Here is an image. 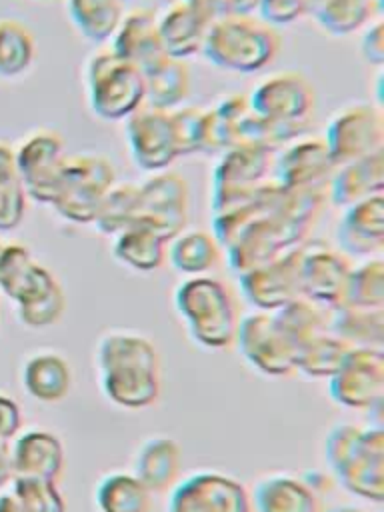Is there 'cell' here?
Listing matches in <instances>:
<instances>
[{"label":"cell","instance_id":"obj_21","mask_svg":"<svg viewBox=\"0 0 384 512\" xmlns=\"http://www.w3.org/2000/svg\"><path fill=\"white\" fill-rule=\"evenodd\" d=\"M338 246L356 256L378 254L384 246V194L344 206L338 222Z\"/></svg>","mask_w":384,"mask_h":512},{"label":"cell","instance_id":"obj_1","mask_svg":"<svg viewBox=\"0 0 384 512\" xmlns=\"http://www.w3.org/2000/svg\"><path fill=\"white\" fill-rule=\"evenodd\" d=\"M96 370L102 394L120 408H148L160 396V356L140 332H104L96 344Z\"/></svg>","mask_w":384,"mask_h":512},{"label":"cell","instance_id":"obj_26","mask_svg":"<svg viewBox=\"0 0 384 512\" xmlns=\"http://www.w3.org/2000/svg\"><path fill=\"white\" fill-rule=\"evenodd\" d=\"M250 116L246 96L228 94L204 110L202 152H226L244 138V124Z\"/></svg>","mask_w":384,"mask_h":512},{"label":"cell","instance_id":"obj_35","mask_svg":"<svg viewBox=\"0 0 384 512\" xmlns=\"http://www.w3.org/2000/svg\"><path fill=\"white\" fill-rule=\"evenodd\" d=\"M328 332L342 338L352 348H382L384 310L336 308L330 316Z\"/></svg>","mask_w":384,"mask_h":512},{"label":"cell","instance_id":"obj_10","mask_svg":"<svg viewBox=\"0 0 384 512\" xmlns=\"http://www.w3.org/2000/svg\"><path fill=\"white\" fill-rule=\"evenodd\" d=\"M322 142L336 168L384 150L380 106L366 102L344 104L328 118Z\"/></svg>","mask_w":384,"mask_h":512},{"label":"cell","instance_id":"obj_24","mask_svg":"<svg viewBox=\"0 0 384 512\" xmlns=\"http://www.w3.org/2000/svg\"><path fill=\"white\" fill-rule=\"evenodd\" d=\"M182 468L180 444L170 436L146 438L136 454L132 474L150 490L162 492L176 484Z\"/></svg>","mask_w":384,"mask_h":512},{"label":"cell","instance_id":"obj_39","mask_svg":"<svg viewBox=\"0 0 384 512\" xmlns=\"http://www.w3.org/2000/svg\"><path fill=\"white\" fill-rule=\"evenodd\" d=\"M0 512H66L56 482L16 478L12 492L0 498Z\"/></svg>","mask_w":384,"mask_h":512},{"label":"cell","instance_id":"obj_47","mask_svg":"<svg viewBox=\"0 0 384 512\" xmlns=\"http://www.w3.org/2000/svg\"><path fill=\"white\" fill-rule=\"evenodd\" d=\"M10 170H16V154L8 142L0 140V174Z\"/></svg>","mask_w":384,"mask_h":512},{"label":"cell","instance_id":"obj_42","mask_svg":"<svg viewBox=\"0 0 384 512\" xmlns=\"http://www.w3.org/2000/svg\"><path fill=\"white\" fill-rule=\"evenodd\" d=\"M26 196L16 170L0 174V232L14 230L22 222Z\"/></svg>","mask_w":384,"mask_h":512},{"label":"cell","instance_id":"obj_4","mask_svg":"<svg viewBox=\"0 0 384 512\" xmlns=\"http://www.w3.org/2000/svg\"><path fill=\"white\" fill-rule=\"evenodd\" d=\"M174 306L190 338L202 348L222 350L236 340V302L230 288L218 278L188 276L174 290Z\"/></svg>","mask_w":384,"mask_h":512},{"label":"cell","instance_id":"obj_46","mask_svg":"<svg viewBox=\"0 0 384 512\" xmlns=\"http://www.w3.org/2000/svg\"><path fill=\"white\" fill-rule=\"evenodd\" d=\"M20 424L18 406H14L8 398H0V436L8 438L16 432Z\"/></svg>","mask_w":384,"mask_h":512},{"label":"cell","instance_id":"obj_12","mask_svg":"<svg viewBox=\"0 0 384 512\" xmlns=\"http://www.w3.org/2000/svg\"><path fill=\"white\" fill-rule=\"evenodd\" d=\"M246 362L266 374L284 376L296 366V344L278 324L274 312H252L238 320L236 340Z\"/></svg>","mask_w":384,"mask_h":512},{"label":"cell","instance_id":"obj_33","mask_svg":"<svg viewBox=\"0 0 384 512\" xmlns=\"http://www.w3.org/2000/svg\"><path fill=\"white\" fill-rule=\"evenodd\" d=\"M380 8L382 0H316L310 14L328 34L346 36L372 22Z\"/></svg>","mask_w":384,"mask_h":512},{"label":"cell","instance_id":"obj_25","mask_svg":"<svg viewBox=\"0 0 384 512\" xmlns=\"http://www.w3.org/2000/svg\"><path fill=\"white\" fill-rule=\"evenodd\" d=\"M384 190V150L338 166L330 178L328 194L336 206H350Z\"/></svg>","mask_w":384,"mask_h":512},{"label":"cell","instance_id":"obj_22","mask_svg":"<svg viewBox=\"0 0 384 512\" xmlns=\"http://www.w3.org/2000/svg\"><path fill=\"white\" fill-rule=\"evenodd\" d=\"M120 58L128 60L142 72L156 64L160 58L166 56L160 34H158V20L152 10H132L128 16L122 18L118 24L112 46Z\"/></svg>","mask_w":384,"mask_h":512},{"label":"cell","instance_id":"obj_41","mask_svg":"<svg viewBox=\"0 0 384 512\" xmlns=\"http://www.w3.org/2000/svg\"><path fill=\"white\" fill-rule=\"evenodd\" d=\"M342 306L384 310V262L380 258L352 266Z\"/></svg>","mask_w":384,"mask_h":512},{"label":"cell","instance_id":"obj_9","mask_svg":"<svg viewBox=\"0 0 384 512\" xmlns=\"http://www.w3.org/2000/svg\"><path fill=\"white\" fill-rule=\"evenodd\" d=\"M274 168V148L242 142L218 160L212 174V212L222 214L250 202Z\"/></svg>","mask_w":384,"mask_h":512},{"label":"cell","instance_id":"obj_13","mask_svg":"<svg viewBox=\"0 0 384 512\" xmlns=\"http://www.w3.org/2000/svg\"><path fill=\"white\" fill-rule=\"evenodd\" d=\"M126 144L134 164L144 172H162L178 156V134L172 110L140 106L126 118Z\"/></svg>","mask_w":384,"mask_h":512},{"label":"cell","instance_id":"obj_23","mask_svg":"<svg viewBox=\"0 0 384 512\" xmlns=\"http://www.w3.org/2000/svg\"><path fill=\"white\" fill-rule=\"evenodd\" d=\"M64 446L52 432L30 430L14 446L12 470L16 478L56 482L64 468Z\"/></svg>","mask_w":384,"mask_h":512},{"label":"cell","instance_id":"obj_6","mask_svg":"<svg viewBox=\"0 0 384 512\" xmlns=\"http://www.w3.org/2000/svg\"><path fill=\"white\" fill-rule=\"evenodd\" d=\"M248 104L260 120L262 142L274 148L304 130L314 110V88L298 70H280L256 84Z\"/></svg>","mask_w":384,"mask_h":512},{"label":"cell","instance_id":"obj_5","mask_svg":"<svg viewBox=\"0 0 384 512\" xmlns=\"http://www.w3.org/2000/svg\"><path fill=\"white\" fill-rule=\"evenodd\" d=\"M280 50L274 26L250 14H228L212 20L202 44V54L214 66L252 74L266 68Z\"/></svg>","mask_w":384,"mask_h":512},{"label":"cell","instance_id":"obj_34","mask_svg":"<svg viewBox=\"0 0 384 512\" xmlns=\"http://www.w3.org/2000/svg\"><path fill=\"white\" fill-rule=\"evenodd\" d=\"M122 2L124 0H66V14L86 40L106 42L114 36L124 18Z\"/></svg>","mask_w":384,"mask_h":512},{"label":"cell","instance_id":"obj_27","mask_svg":"<svg viewBox=\"0 0 384 512\" xmlns=\"http://www.w3.org/2000/svg\"><path fill=\"white\" fill-rule=\"evenodd\" d=\"M252 502L258 512H322L318 494L304 480L288 474L260 478Z\"/></svg>","mask_w":384,"mask_h":512},{"label":"cell","instance_id":"obj_37","mask_svg":"<svg viewBox=\"0 0 384 512\" xmlns=\"http://www.w3.org/2000/svg\"><path fill=\"white\" fill-rule=\"evenodd\" d=\"M36 58V40L30 28L14 18H0V78L24 74Z\"/></svg>","mask_w":384,"mask_h":512},{"label":"cell","instance_id":"obj_16","mask_svg":"<svg viewBox=\"0 0 384 512\" xmlns=\"http://www.w3.org/2000/svg\"><path fill=\"white\" fill-rule=\"evenodd\" d=\"M190 212L188 182L170 170H162L140 184L138 220L152 226L168 242L184 230Z\"/></svg>","mask_w":384,"mask_h":512},{"label":"cell","instance_id":"obj_30","mask_svg":"<svg viewBox=\"0 0 384 512\" xmlns=\"http://www.w3.org/2000/svg\"><path fill=\"white\" fill-rule=\"evenodd\" d=\"M166 258L174 270L188 276H200L218 264L220 244L206 230H182L168 242Z\"/></svg>","mask_w":384,"mask_h":512},{"label":"cell","instance_id":"obj_20","mask_svg":"<svg viewBox=\"0 0 384 512\" xmlns=\"http://www.w3.org/2000/svg\"><path fill=\"white\" fill-rule=\"evenodd\" d=\"M164 52L184 60L202 50L214 14L202 0H178L156 16Z\"/></svg>","mask_w":384,"mask_h":512},{"label":"cell","instance_id":"obj_14","mask_svg":"<svg viewBox=\"0 0 384 512\" xmlns=\"http://www.w3.org/2000/svg\"><path fill=\"white\" fill-rule=\"evenodd\" d=\"M246 488L232 476L200 470L176 482L168 494L166 512H250Z\"/></svg>","mask_w":384,"mask_h":512},{"label":"cell","instance_id":"obj_29","mask_svg":"<svg viewBox=\"0 0 384 512\" xmlns=\"http://www.w3.org/2000/svg\"><path fill=\"white\" fill-rule=\"evenodd\" d=\"M24 388L40 402H60L72 386V370L66 356L56 350H38L24 364Z\"/></svg>","mask_w":384,"mask_h":512},{"label":"cell","instance_id":"obj_19","mask_svg":"<svg viewBox=\"0 0 384 512\" xmlns=\"http://www.w3.org/2000/svg\"><path fill=\"white\" fill-rule=\"evenodd\" d=\"M274 168L278 186L320 196H326L336 170L324 142L318 138H304L288 146L278 160H274Z\"/></svg>","mask_w":384,"mask_h":512},{"label":"cell","instance_id":"obj_38","mask_svg":"<svg viewBox=\"0 0 384 512\" xmlns=\"http://www.w3.org/2000/svg\"><path fill=\"white\" fill-rule=\"evenodd\" d=\"M138 198H140V186L134 182H120L114 184L108 194L104 196L94 226L104 236H116L130 224L138 220Z\"/></svg>","mask_w":384,"mask_h":512},{"label":"cell","instance_id":"obj_3","mask_svg":"<svg viewBox=\"0 0 384 512\" xmlns=\"http://www.w3.org/2000/svg\"><path fill=\"white\" fill-rule=\"evenodd\" d=\"M326 462L338 482L352 494L384 500V432L356 424L334 426L324 444Z\"/></svg>","mask_w":384,"mask_h":512},{"label":"cell","instance_id":"obj_8","mask_svg":"<svg viewBox=\"0 0 384 512\" xmlns=\"http://www.w3.org/2000/svg\"><path fill=\"white\" fill-rule=\"evenodd\" d=\"M116 184L114 164L102 154L68 156L52 208L72 224H92L96 212Z\"/></svg>","mask_w":384,"mask_h":512},{"label":"cell","instance_id":"obj_15","mask_svg":"<svg viewBox=\"0 0 384 512\" xmlns=\"http://www.w3.org/2000/svg\"><path fill=\"white\" fill-rule=\"evenodd\" d=\"M328 380V394L336 404L346 408L380 406L384 396L382 348H352Z\"/></svg>","mask_w":384,"mask_h":512},{"label":"cell","instance_id":"obj_40","mask_svg":"<svg viewBox=\"0 0 384 512\" xmlns=\"http://www.w3.org/2000/svg\"><path fill=\"white\" fill-rule=\"evenodd\" d=\"M278 324L282 330L290 336V340L300 348L308 340L328 332L330 326V316L326 314V308L306 300V298H296L290 304L282 306L280 310L274 312Z\"/></svg>","mask_w":384,"mask_h":512},{"label":"cell","instance_id":"obj_44","mask_svg":"<svg viewBox=\"0 0 384 512\" xmlns=\"http://www.w3.org/2000/svg\"><path fill=\"white\" fill-rule=\"evenodd\" d=\"M316 0H260V16L270 26L290 24L300 18L304 12H310Z\"/></svg>","mask_w":384,"mask_h":512},{"label":"cell","instance_id":"obj_32","mask_svg":"<svg viewBox=\"0 0 384 512\" xmlns=\"http://www.w3.org/2000/svg\"><path fill=\"white\" fill-rule=\"evenodd\" d=\"M98 512H150L152 492L132 472H110L94 488Z\"/></svg>","mask_w":384,"mask_h":512},{"label":"cell","instance_id":"obj_45","mask_svg":"<svg viewBox=\"0 0 384 512\" xmlns=\"http://www.w3.org/2000/svg\"><path fill=\"white\" fill-rule=\"evenodd\" d=\"M360 50L368 64L372 66L384 64V22L382 20H376L368 26V30L362 36Z\"/></svg>","mask_w":384,"mask_h":512},{"label":"cell","instance_id":"obj_2","mask_svg":"<svg viewBox=\"0 0 384 512\" xmlns=\"http://www.w3.org/2000/svg\"><path fill=\"white\" fill-rule=\"evenodd\" d=\"M0 288L18 304V316L26 326H52L66 312L62 284L46 266L32 258L24 244L4 242L0 252Z\"/></svg>","mask_w":384,"mask_h":512},{"label":"cell","instance_id":"obj_43","mask_svg":"<svg viewBox=\"0 0 384 512\" xmlns=\"http://www.w3.org/2000/svg\"><path fill=\"white\" fill-rule=\"evenodd\" d=\"M178 134V148L180 156L202 152L204 142V108L188 106L172 110Z\"/></svg>","mask_w":384,"mask_h":512},{"label":"cell","instance_id":"obj_36","mask_svg":"<svg viewBox=\"0 0 384 512\" xmlns=\"http://www.w3.org/2000/svg\"><path fill=\"white\" fill-rule=\"evenodd\" d=\"M352 346L332 332H324L306 344H302L296 352V366L308 378H330L342 366L344 358Z\"/></svg>","mask_w":384,"mask_h":512},{"label":"cell","instance_id":"obj_48","mask_svg":"<svg viewBox=\"0 0 384 512\" xmlns=\"http://www.w3.org/2000/svg\"><path fill=\"white\" fill-rule=\"evenodd\" d=\"M8 470H10V464L6 462V456H4V452L0 450V482H4V480H6Z\"/></svg>","mask_w":384,"mask_h":512},{"label":"cell","instance_id":"obj_18","mask_svg":"<svg viewBox=\"0 0 384 512\" xmlns=\"http://www.w3.org/2000/svg\"><path fill=\"white\" fill-rule=\"evenodd\" d=\"M352 272L350 260L328 246H304L300 260V296L322 306L340 308L348 276Z\"/></svg>","mask_w":384,"mask_h":512},{"label":"cell","instance_id":"obj_31","mask_svg":"<svg viewBox=\"0 0 384 512\" xmlns=\"http://www.w3.org/2000/svg\"><path fill=\"white\" fill-rule=\"evenodd\" d=\"M146 104L162 110L176 108L190 90V74L184 60L164 56L144 72Z\"/></svg>","mask_w":384,"mask_h":512},{"label":"cell","instance_id":"obj_11","mask_svg":"<svg viewBox=\"0 0 384 512\" xmlns=\"http://www.w3.org/2000/svg\"><path fill=\"white\" fill-rule=\"evenodd\" d=\"M18 178L32 200L52 204L66 156L64 136L54 128H38L14 150Z\"/></svg>","mask_w":384,"mask_h":512},{"label":"cell","instance_id":"obj_28","mask_svg":"<svg viewBox=\"0 0 384 512\" xmlns=\"http://www.w3.org/2000/svg\"><path fill=\"white\" fill-rule=\"evenodd\" d=\"M168 240L144 222H134L114 236L112 256L134 272H154L166 260Z\"/></svg>","mask_w":384,"mask_h":512},{"label":"cell","instance_id":"obj_7","mask_svg":"<svg viewBox=\"0 0 384 512\" xmlns=\"http://www.w3.org/2000/svg\"><path fill=\"white\" fill-rule=\"evenodd\" d=\"M82 84L90 112L102 120H124L146 104L142 70L112 48L88 54L82 64Z\"/></svg>","mask_w":384,"mask_h":512},{"label":"cell","instance_id":"obj_17","mask_svg":"<svg viewBox=\"0 0 384 512\" xmlns=\"http://www.w3.org/2000/svg\"><path fill=\"white\" fill-rule=\"evenodd\" d=\"M302 248H290L270 262L240 274L244 298L262 312H276L300 298Z\"/></svg>","mask_w":384,"mask_h":512},{"label":"cell","instance_id":"obj_49","mask_svg":"<svg viewBox=\"0 0 384 512\" xmlns=\"http://www.w3.org/2000/svg\"><path fill=\"white\" fill-rule=\"evenodd\" d=\"M330 512H366V510L356 508V506H338V508H332Z\"/></svg>","mask_w":384,"mask_h":512}]
</instances>
